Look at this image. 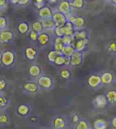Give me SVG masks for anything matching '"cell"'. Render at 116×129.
Returning <instances> with one entry per match:
<instances>
[{"mask_svg": "<svg viewBox=\"0 0 116 129\" xmlns=\"http://www.w3.org/2000/svg\"><path fill=\"white\" fill-rule=\"evenodd\" d=\"M36 82L40 88L43 90H50L54 86L52 78L47 75H42L37 78Z\"/></svg>", "mask_w": 116, "mask_h": 129, "instance_id": "1", "label": "cell"}, {"mask_svg": "<svg viewBox=\"0 0 116 129\" xmlns=\"http://www.w3.org/2000/svg\"><path fill=\"white\" fill-rule=\"evenodd\" d=\"M15 60V54L14 52L7 50L2 52L1 62L6 67H10L14 64Z\"/></svg>", "mask_w": 116, "mask_h": 129, "instance_id": "2", "label": "cell"}, {"mask_svg": "<svg viewBox=\"0 0 116 129\" xmlns=\"http://www.w3.org/2000/svg\"><path fill=\"white\" fill-rule=\"evenodd\" d=\"M52 19L54 22L55 27L62 28L68 22L66 16L59 11L53 13Z\"/></svg>", "mask_w": 116, "mask_h": 129, "instance_id": "3", "label": "cell"}, {"mask_svg": "<svg viewBox=\"0 0 116 129\" xmlns=\"http://www.w3.org/2000/svg\"><path fill=\"white\" fill-rule=\"evenodd\" d=\"M23 89L28 94H34L38 92L40 88L36 81H30L24 83Z\"/></svg>", "mask_w": 116, "mask_h": 129, "instance_id": "4", "label": "cell"}, {"mask_svg": "<svg viewBox=\"0 0 116 129\" xmlns=\"http://www.w3.org/2000/svg\"><path fill=\"white\" fill-rule=\"evenodd\" d=\"M14 38L13 31L9 30H2L0 32V43L6 44L12 41Z\"/></svg>", "mask_w": 116, "mask_h": 129, "instance_id": "5", "label": "cell"}, {"mask_svg": "<svg viewBox=\"0 0 116 129\" xmlns=\"http://www.w3.org/2000/svg\"><path fill=\"white\" fill-rule=\"evenodd\" d=\"M59 12L65 15L67 17L70 15L71 7L70 2L67 1H63L60 2L58 7Z\"/></svg>", "mask_w": 116, "mask_h": 129, "instance_id": "6", "label": "cell"}, {"mask_svg": "<svg viewBox=\"0 0 116 129\" xmlns=\"http://www.w3.org/2000/svg\"><path fill=\"white\" fill-rule=\"evenodd\" d=\"M53 127L54 129H65L67 127L66 119L62 116H55L53 120Z\"/></svg>", "mask_w": 116, "mask_h": 129, "instance_id": "7", "label": "cell"}, {"mask_svg": "<svg viewBox=\"0 0 116 129\" xmlns=\"http://www.w3.org/2000/svg\"><path fill=\"white\" fill-rule=\"evenodd\" d=\"M38 13L39 16L41 18V19H51L53 14L51 9L48 6H45L41 9L39 10Z\"/></svg>", "mask_w": 116, "mask_h": 129, "instance_id": "8", "label": "cell"}, {"mask_svg": "<svg viewBox=\"0 0 116 129\" xmlns=\"http://www.w3.org/2000/svg\"><path fill=\"white\" fill-rule=\"evenodd\" d=\"M37 50L32 46H28L25 50L26 57L28 60L32 61L35 60L37 55Z\"/></svg>", "mask_w": 116, "mask_h": 129, "instance_id": "9", "label": "cell"}, {"mask_svg": "<svg viewBox=\"0 0 116 129\" xmlns=\"http://www.w3.org/2000/svg\"><path fill=\"white\" fill-rule=\"evenodd\" d=\"M30 111L29 106L26 104H22L17 107L16 112L20 116H26L29 114Z\"/></svg>", "mask_w": 116, "mask_h": 129, "instance_id": "10", "label": "cell"}, {"mask_svg": "<svg viewBox=\"0 0 116 129\" xmlns=\"http://www.w3.org/2000/svg\"><path fill=\"white\" fill-rule=\"evenodd\" d=\"M29 74L31 77L38 78L41 75V67L38 64H33L29 69Z\"/></svg>", "mask_w": 116, "mask_h": 129, "instance_id": "11", "label": "cell"}, {"mask_svg": "<svg viewBox=\"0 0 116 129\" xmlns=\"http://www.w3.org/2000/svg\"><path fill=\"white\" fill-rule=\"evenodd\" d=\"M37 41L42 47L45 46L50 41V35L47 33L42 32L39 34Z\"/></svg>", "mask_w": 116, "mask_h": 129, "instance_id": "12", "label": "cell"}, {"mask_svg": "<svg viewBox=\"0 0 116 129\" xmlns=\"http://www.w3.org/2000/svg\"><path fill=\"white\" fill-rule=\"evenodd\" d=\"M108 103V100L106 97L103 95H99L94 100L95 106L99 108H103L105 107Z\"/></svg>", "mask_w": 116, "mask_h": 129, "instance_id": "13", "label": "cell"}, {"mask_svg": "<svg viewBox=\"0 0 116 129\" xmlns=\"http://www.w3.org/2000/svg\"><path fill=\"white\" fill-rule=\"evenodd\" d=\"M64 36H72L74 34V26L70 22L68 21L65 26L61 28Z\"/></svg>", "mask_w": 116, "mask_h": 129, "instance_id": "14", "label": "cell"}, {"mask_svg": "<svg viewBox=\"0 0 116 129\" xmlns=\"http://www.w3.org/2000/svg\"><path fill=\"white\" fill-rule=\"evenodd\" d=\"M65 44L63 42L62 38L60 37H56L54 39V49L56 51L61 52L62 51Z\"/></svg>", "mask_w": 116, "mask_h": 129, "instance_id": "15", "label": "cell"}, {"mask_svg": "<svg viewBox=\"0 0 116 129\" xmlns=\"http://www.w3.org/2000/svg\"><path fill=\"white\" fill-rule=\"evenodd\" d=\"M81 53L78 51H75V52L71 57V65L75 66H77L78 64H80L81 61Z\"/></svg>", "mask_w": 116, "mask_h": 129, "instance_id": "16", "label": "cell"}, {"mask_svg": "<svg viewBox=\"0 0 116 129\" xmlns=\"http://www.w3.org/2000/svg\"><path fill=\"white\" fill-rule=\"evenodd\" d=\"M30 28L29 24L26 22H22L18 24L17 29L20 33L22 35H25L27 33Z\"/></svg>", "mask_w": 116, "mask_h": 129, "instance_id": "17", "label": "cell"}, {"mask_svg": "<svg viewBox=\"0 0 116 129\" xmlns=\"http://www.w3.org/2000/svg\"><path fill=\"white\" fill-rule=\"evenodd\" d=\"M61 54H62L61 52H59L55 50H52L48 52L47 55L48 60L50 62L54 63L56 57Z\"/></svg>", "mask_w": 116, "mask_h": 129, "instance_id": "18", "label": "cell"}, {"mask_svg": "<svg viewBox=\"0 0 116 129\" xmlns=\"http://www.w3.org/2000/svg\"><path fill=\"white\" fill-rule=\"evenodd\" d=\"M75 52V48L72 46L65 45L62 51V53L65 56L71 57Z\"/></svg>", "mask_w": 116, "mask_h": 129, "instance_id": "19", "label": "cell"}, {"mask_svg": "<svg viewBox=\"0 0 116 129\" xmlns=\"http://www.w3.org/2000/svg\"><path fill=\"white\" fill-rule=\"evenodd\" d=\"M41 22L44 29H50L55 27L52 18L49 19H41Z\"/></svg>", "mask_w": 116, "mask_h": 129, "instance_id": "20", "label": "cell"}, {"mask_svg": "<svg viewBox=\"0 0 116 129\" xmlns=\"http://www.w3.org/2000/svg\"><path fill=\"white\" fill-rule=\"evenodd\" d=\"M106 99L110 103L116 104V91L114 90H110L106 94Z\"/></svg>", "mask_w": 116, "mask_h": 129, "instance_id": "21", "label": "cell"}, {"mask_svg": "<svg viewBox=\"0 0 116 129\" xmlns=\"http://www.w3.org/2000/svg\"><path fill=\"white\" fill-rule=\"evenodd\" d=\"M9 105V100L4 95L0 93V109L3 110L7 108Z\"/></svg>", "mask_w": 116, "mask_h": 129, "instance_id": "22", "label": "cell"}, {"mask_svg": "<svg viewBox=\"0 0 116 129\" xmlns=\"http://www.w3.org/2000/svg\"><path fill=\"white\" fill-rule=\"evenodd\" d=\"M32 30L38 34H41L43 31V27L41 21H36L33 23L31 26Z\"/></svg>", "mask_w": 116, "mask_h": 129, "instance_id": "23", "label": "cell"}, {"mask_svg": "<svg viewBox=\"0 0 116 129\" xmlns=\"http://www.w3.org/2000/svg\"><path fill=\"white\" fill-rule=\"evenodd\" d=\"M75 129H91L89 123L83 119L79 120L76 124Z\"/></svg>", "mask_w": 116, "mask_h": 129, "instance_id": "24", "label": "cell"}, {"mask_svg": "<svg viewBox=\"0 0 116 129\" xmlns=\"http://www.w3.org/2000/svg\"><path fill=\"white\" fill-rule=\"evenodd\" d=\"M107 125L106 121L102 119L97 120L94 123V126L95 129H106Z\"/></svg>", "mask_w": 116, "mask_h": 129, "instance_id": "25", "label": "cell"}, {"mask_svg": "<svg viewBox=\"0 0 116 129\" xmlns=\"http://www.w3.org/2000/svg\"><path fill=\"white\" fill-rule=\"evenodd\" d=\"M101 82V79L98 76H92L91 77L89 80L88 83L91 87L95 88L99 85L100 83Z\"/></svg>", "mask_w": 116, "mask_h": 129, "instance_id": "26", "label": "cell"}, {"mask_svg": "<svg viewBox=\"0 0 116 129\" xmlns=\"http://www.w3.org/2000/svg\"><path fill=\"white\" fill-rule=\"evenodd\" d=\"M60 77L63 79L65 80H69L71 77V73L70 71L68 70H62L60 72Z\"/></svg>", "mask_w": 116, "mask_h": 129, "instance_id": "27", "label": "cell"}, {"mask_svg": "<svg viewBox=\"0 0 116 129\" xmlns=\"http://www.w3.org/2000/svg\"><path fill=\"white\" fill-rule=\"evenodd\" d=\"M8 25V20L4 16L0 15V30H4Z\"/></svg>", "mask_w": 116, "mask_h": 129, "instance_id": "28", "label": "cell"}, {"mask_svg": "<svg viewBox=\"0 0 116 129\" xmlns=\"http://www.w3.org/2000/svg\"><path fill=\"white\" fill-rule=\"evenodd\" d=\"M54 63L57 66H60L64 65L65 64V56L63 54L58 56L54 60Z\"/></svg>", "mask_w": 116, "mask_h": 129, "instance_id": "29", "label": "cell"}, {"mask_svg": "<svg viewBox=\"0 0 116 129\" xmlns=\"http://www.w3.org/2000/svg\"><path fill=\"white\" fill-rule=\"evenodd\" d=\"M8 87V84L6 80L0 77V93L6 90Z\"/></svg>", "mask_w": 116, "mask_h": 129, "instance_id": "30", "label": "cell"}, {"mask_svg": "<svg viewBox=\"0 0 116 129\" xmlns=\"http://www.w3.org/2000/svg\"><path fill=\"white\" fill-rule=\"evenodd\" d=\"M84 19H82L81 18L76 17L72 24H73L74 27H80L83 25V24H84Z\"/></svg>", "mask_w": 116, "mask_h": 129, "instance_id": "31", "label": "cell"}, {"mask_svg": "<svg viewBox=\"0 0 116 129\" xmlns=\"http://www.w3.org/2000/svg\"><path fill=\"white\" fill-rule=\"evenodd\" d=\"M8 116L6 114H0V125H6L9 122Z\"/></svg>", "mask_w": 116, "mask_h": 129, "instance_id": "32", "label": "cell"}, {"mask_svg": "<svg viewBox=\"0 0 116 129\" xmlns=\"http://www.w3.org/2000/svg\"><path fill=\"white\" fill-rule=\"evenodd\" d=\"M73 39L72 36H64L62 38L63 42L65 45H71Z\"/></svg>", "mask_w": 116, "mask_h": 129, "instance_id": "33", "label": "cell"}, {"mask_svg": "<svg viewBox=\"0 0 116 129\" xmlns=\"http://www.w3.org/2000/svg\"><path fill=\"white\" fill-rule=\"evenodd\" d=\"M83 1H73L72 2H70V6L72 7L80 8H81L83 6Z\"/></svg>", "mask_w": 116, "mask_h": 129, "instance_id": "34", "label": "cell"}, {"mask_svg": "<svg viewBox=\"0 0 116 129\" xmlns=\"http://www.w3.org/2000/svg\"><path fill=\"white\" fill-rule=\"evenodd\" d=\"M38 35H39V34L38 33L31 30L29 33V36L31 40L33 41H36L38 40Z\"/></svg>", "mask_w": 116, "mask_h": 129, "instance_id": "35", "label": "cell"}, {"mask_svg": "<svg viewBox=\"0 0 116 129\" xmlns=\"http://www.w3.org/2000/svg\"><path fill=\"white\" fill-rule=\"evenodd\" d=\"M34 4L35 6L39 10L41 9L43 7L45 6V1H41V0H37L34 2Z\"/></svg>", "mask_w": 116, "mask_h": 129, "instance_id": "36", "label": "cell"}, {"mask_svg": "<svg viewBox=\"0 0 116 129\" xmlns=\"http://www.w3.org/2000/svg\"><path fill=\"white\" fill-rule=\"evenodd\" d=\"M54 32L56 35V37L62 38L64 36V35L63 34L62 31L61 29V28L60 27H55L54 28Z\"/></svg>", "mask_w": 116, "mask_h": 129, "instance_id": "37", "label": "cell"}, {"mask_svg": "<svg viewBox=\"0 0 116 129\" xmlns=\"http://www.w3.org/2000/svg\"><path fill=\"white\" fill-rule=\"evenodd\" d=\"M8 1L6 0H0V10L5 9L7 7Z\"/></svg>", "mask_w": 116, "mask_h": 129, "instance_id": "38", "label": "cell"}, {"mask_svg": "<svg viewBox=\"0 0 116 129\" xmlns=\"http://www.w3.org/2000/svg\"><path fill=\"white\" fill-rule=\"evenodd\" d=\"M30 1L29 0H18L17 5H19L21 6H26L30 3Z\"/></svg>", "mask_w": 116, "mask_h": 129, "instance_id": "39", "label": "cell"}, {"mask_svg": "<svg viewBox=\"0 0 116 129\" xmlns=\"http://www.w3.org/2000/svg\"><path fill=\"white\" fill-rule=\"evenodd\" d=\"M80 120V117H79V116L78 115L75 114V115H73V116H72V120L73 122L74 123L77 124L79 121Z\"/></svg>", "mask_w": 116, "mask_h": 129, "instance_id": "40", "label": "cell"}, {"mask_svg": "<svg viewBox=\"0 0 116 129\" xmlns=\"http://www.w3.org/2000/svg\"><path fill=\"white\" fill-rule=\"evenodd\" d=\"M71 58L70 56H65V65L68 66L71 64Z\"/></svg>", "mask_w": 116, "mask_h": 129, "instance_id": "41", "label": "cell"}, {"mask_svg": "<svg viewBox=\"0 0 116 129\" xmlns=\"http://www.w3.org/2000/svg\"><path fill=\"white\" fill-rule=\"evenodd\" d=\"M109 50L112 52H114L116 50V45L115 43H112L109 46Z\"/></svg>", "mask_w": 116, "mask_h": 129, "instance_id": "42", "label": "cell"}, {"mask_svg": "<svg viewBox=\"0 0 116 129\" xmlns=\"http://www.w3.org/2000/svg\"><path fill=\"white\" fill-rule=\"evenodd\" d=\"M112 126L115 129H116V117H114V118L112 120Z\"/></svg>", "mask_w": 116, "mask_h": 129, "instance_id": "43", "label": "cell"}, {"mask_svg": "<svg viewBox=\"0 0 116 129\" xmlns=\"http://www.w3.org/2000/svg\"><path fill=\"white\" fill-rule=\"evenodd\" d=\"M2 52L0 51V61L1 60V59H2Z\"/></svg>", "mask_w": 116, "mask_h": 129, "instance_id": "44", "label": "cell"}, {"mask_svg": "<svg viewBox=\"0 0 116 129\" xmlns=\"http://www.w3.org/2000/svg\"><path fill=\"white\" fill-rule=\"evenodd\" d=\"M72 129V128H70V127H66V128H65V129Z\"/></svg>", "mask_w": 116, "mask_h": 129, "instance_id": "45", "label": "cell"}, {"mask_svg": "<svg viewBox=\"0 0 116 129\" xmlns=\"http://www.w3.org/2000/svg\"><path fill=\"white\" fill-rule=\"evenodd\" d=\"M41 129H46V128H42Z\"/></svg>", "mask_w": 116, "mask_h": 129, "instance_id": "46", "label": "cell"}]
</instances>
